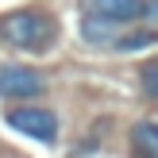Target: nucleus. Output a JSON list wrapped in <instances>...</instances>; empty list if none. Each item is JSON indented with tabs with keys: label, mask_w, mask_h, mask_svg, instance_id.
Returning a JSON list of instances; mask_svg holds the SVG:
<instances>
[{
	"label": "nucleus",
	"mask_w": 158,
	"mask_h": 158,
	"mask_svg": "<svg viewBox=\"0 0 158 158\" xmlns=\"http://www.w3.org/2000/svg\"><path fill=\"white\" fill-rule=\"evenodd\" d=\"M81 43L97 46V50H112V43L120 39L123 27H116V23H104V19H93V15H81Z\"/></svg>",
	"instance_id": "39448f33"
},
{
	"label": "nucleus",
	"mask_w": 158,
	"mask_h": 158,
	"mask_svg": "<svg viewBox=\"0 0 158 158\" xmlns=\"http://www.w3.org/2000/svg\"><path fill=\"white\" fill-rule=\"evenodd\" d=\"M139 81H143V97L147 100H158V62H143Z\"/></svg>",
	"instance_id": "6e6552de"
},
{
	"label": "nucleus",
	"mask_w": 158,
	"mask_h": 158,
	"mask_svg": "<svg viewBox=\"0 0 158 158\" xmlns=\"http://www.w3.org/2000/svg\"><path fill=\"white\" fill-rule=\"evenodd\" d=\"M46 93V77L19 62H0V100H23L35 104V97Z\"/></svg>",
	"instance_id": "20e7f679"
},
{
	"label": "nucleus",
	"mask_w": 158,
	"mask_h": 158,
	"mask_svg": "<svg viewBox=\"0 0 158 158\" xmlns=\"http://www.w3.org/2000/svg\"><path fill=\"white\" fill-rule=\"evenodd\" d=\"M154 31L151 27H143V31H131V27H123L120 31V39L112 43V50H120V54H131V50H147V46H154Z\"/></svg>",
	"instance_id": "0eeeda50"
},
{
	"label": "nucleus",
	"mask_w": 158,
	"mask_h": 158,
	"mask_svg": "<svg viewBox=\"0 0 158 158\" xmlns=\"http://www.w3.org/2000/svg\"><path fill=\"white\" fill-rule=\"evenodd\" d=\"M81 15L116 23V27H135L139 19H154V0H77Z\"/></svg>",
	"instance_id": "f03ea898"
},
{
	"label": "nucleus",
	"mask_w": 158,
	"mask_h": 158,
	"mask_svg": "<svg viewBox=\"0 0 158 158\" xmlns=\"http://www.w3.org/2000/svg\"><path fill=\"white\" fill-rule=\"evenodd\" d=\"M4 123L19 135L35 139V143H58V116L50 108H39V104H15L4 112Z\"/></svg>",
	"instance_id": "7ed1b4c3"
},
{
	"label": "nucleus",
	"mask_w": 158,
	"mask_h": 158,
	"mask_svg": "<svg viewBox=\"0 0 158 158\" xmlns=\"http://www.w3.org/2000/svg\"><path fill=\"white\" fill-rule=\"evenodd\" d=\"M0 43L19 54H46L58 43V19L43 8H15L0 15Z\"/></svg>",
	"instance_id": "f257e3e1"
},
{
	"label": "nucleus",
	"mask_w": 158,
	"mask_h": 158,
	"mask_svg": "<svg viewBox=\"0 0 158 158\" xmlns=\"http://www.w3.org/2000/svg\"><path fill=\"white\" fill-rule=\"evenodd\" d=\"M131 147L139 158H158V123L154 120H139L131 127Z\"/></svg>",
	"instance_id": "423d86ee"
}]
</instances>
